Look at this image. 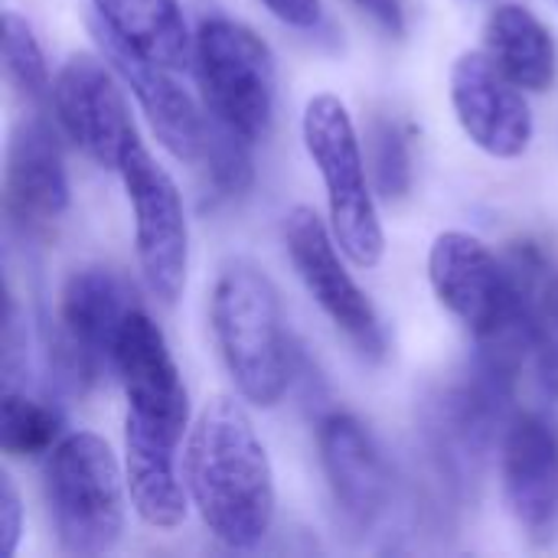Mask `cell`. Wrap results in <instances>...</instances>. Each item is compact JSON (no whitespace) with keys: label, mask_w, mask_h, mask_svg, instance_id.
Wrapping results in <instances>:
<instances>
[{"label":"cell","mask_w":558,"mask_h":558,"mask_svg":"<svg viewBox=\"0 0 558 558\" xmlns=\"http://www.w3.org/2000/svg\"><path fill=\"white\" fill-rule=\"evenodd\" d=\"M186 490L206 530L229 549L258 546L275 523V471L248 412L213 396L190 428Z\"/></svg>","instance_id":"1"},{"label":"cell","mask_w":558,"mask_h":558,"mask_svg":"<svg viewBox=\"0 0 558 558\" xmlns=\"http://www.w3.org/2000/svg\"><path fill=\"white\" fill-rule=\"evenodd\" d=\"M213 333L245 402L271 409L291 383V343L278 291L252 262H229L213 288Z\"/></svg>","instance_id":"2"},{"label":"cell","mask_w":558,"mask_h":558,"mask_svg":"<svg viewBox=\"0 0 558 558\" xmlns=\"http://www.w3.org/2000/svg\"><path fill=\"white\" fill-rule=\"evenodd\" d=\"M46 500L65 556H105L124 533V487L114 451L92 432L62 438L46 464Z\"/></svg>","instance_id":"3"},{"label":"cell","mask_w":558,"mask_h":558,"mask_svg":"<svg viewBox=\"0 0 558 558\" xmlns=\"http://www.w3.org/2000/svg\"><path fill=\"white\" fill-rule=\"evenodd\" d=\"M301 131L304 147L327 186L330 229L343 255L360 268H376L386 252V235L376 199L369 193L356 124L347 105L330 92L314 95L304 108Z\"/></svg>","instance_id":"4"},{"label":"cell","mask_w":558,"mask_h":558,"mask_svg":"<svg viewBox=\"0 0 558 558\" xmlns=\"http://www.w3.org/2000/svg\"><path fill=\"white\" fill-rule=\"evenodd\" d=\"M196 69L213 121L242 134L245 141H262L275 118L278 69L268 43L229 16L203 20L196 33Z\"/></svg>","instance_id":"5"},{"label":"cell","mask_w":558,"mask_h":558,"mask_svg":"<svg viewBox=\"0 0 558 558\" xmlns=\"http://www.w3.org/2000/svg\"><path fill=\"white\" fill-rule=\"evenodd\" d=\"M118 173L134 213V248L147 291L163 304H177L190 271V226L183 196L141 137L124 147Z\"/></svg>","instance_id":"6"},{"label":"cell","mask_w":558,"mask_h":558,"mask_svg":"<svg viewBox=\"0 0 558 558\" xmlns=\"http://www.w3.org/2000/svg\"><path fill=\"white\" fill-rule=\"evenodd\" d=\"M284 242L298 278L317 307L330 317V324L369 360L386 353V337L376 317V307L363 294V288L347 271L337 235L311 206H294L284 222Z\"/></svg>","instance_id":"7"},{"label":"cell","mask_w":558,"mask_h":558,"mask_svg":"<svg viewBox=\"0 0 558 558\" xmlns=\"http://www.w3.org/2000/svg\"><path fill=\"white\" fill-rule=\"evenodd\" d=\"M128 314V291L108 268L88 265L65 278L59 298L62 330L56 337L52 366L69 389L82 392L98 376L101 363H114V343Z\"/></svg>","instance_id":"8"},{"label":"cell","mask_w":558,"mask_h":558,"mask_svg":"<svg viewBox=\"0 0 558 558\" xmlns=\"http://www.w3.org/2000/svg\"><path fill=\"white\" fill-rule=\"evenodd\" d=\"M49 92L62 131L98 167L118 170L121 154L137 131L111 69L92 52H75L62 62Z\"/></svg>","instance_id":"9"},{"label":"cell","mask_w":558,"mask_h":558,"mask_svg":"<svg viewBox=\"0 0 558 558\" xmlns=\"http://www.w3.org/2000/svg\"><path fill=\"white\" fill-rule=\"evenodd\" d=\"M451 105L474 147L497 160H517L533 141V111L523 88L487 56L464 52L451 65Z\"/></svg>","instance_id":"10"},{"label":"cell","mask_w":558,"mask_h":558,"mask_svg":"<svg viewBox=\"0 0 558 558\" xmlns=\"http://www.w3.org/2000/svg\"><path fill=\"white\" fill-rule=\"evenodd\" d=\"M114 366L124 386L128 415L144 418L173 438H183L190 428V396L163 330L141 307H131L121 324Z\"/></svg>","instance_id":"11"},{"label":"cell","mask_w":558,"mask_h":558,"mask_svg":"<svg viewBox=\"0 0 558 558\" xmlns=\"http://www.w3.org/2000/svg\"><path fill=\"white\" fill-rule=\"evenodd\" d=\"M92 36L98 39L105 59L114 65V72L124 78V85L134 92L141 111L147 114L157 141L183 163H196L206 154L209 128L193 105V98L177 85L170 75L173 69L141 56L131 43H124L105 20H88Z\"/></svg>","instance_id":"12"},{"label":"cell","mask_w":558,"mask_h":558,"mask_svg":"<svg viewBox=\"0 0 558 558\" xmlns=\"http://www.w3.org/2000/svg\"><path fill=\"white\" fill-rule=\"evenodd\" d=\"M504 497L513 520L549 536L558 520V418L546 409L520 412L504 435Z\"/></svg>","instance_id":"13"},{"label":"cell","mask_w":558,"mask_h":558,"mask_svg":"<svg viewBox=\"0 0 558 558\" xmlns=\"http://www.w3.org/2000/svg\"><path fill=\"white\" fill-rule=\"evenodd\" d=\"M7 213L23 229L56 222L69 206V177L52 128L39 118L20 121L7 144L3 167Z\"/></svg>","instance_id":"14"},{"label":"cell","mask_w":558,"mask_h":558,"mask_svg":"<svg viewBox=\"0 0 558 558\" xmlns=\"http://www.w3.org/2000/svg\"><path fill=\"white\" fill-rule=\"evenodd\" d=\"M320 464L333 504L356 526H369L389 500V468L373 435L347 412H333L317 428Z\"/></svg>","instance_id":"15"},{"label":"cell","mask_w":558,"mask_h":558,"mask_svg":"<svg viewBox=\"0 0 558 558\" xmlns=\"http://www.w3.org/2000/svg\"><path fill=\"white\" fill-rule=\"evenodd\" d=\"M180 438L128 415L124 418V471L134 513L154 530H177L186 520L190 490L177 474Z\"/></svg>","instance_id":"16"},{"label":"cell","mask_w":558,"mask_h":558,"mask_svg":"<svg viewBox=\"0 0 558 558\" xmlns=\"http://www.w3.org/2000/svg\"><path fill=\"white\" fill-rule=\"evenodd\" d=\"M484 52L523 88L546 92L558 72L549 26L523 3H497L484 23Z\"/></svg>","instance_id":"17"},{"label":"cell","mask_w":558,"mask_h":558,"mask_svg":"<svg viewBox=\"0 0 558 558\" xmlns=\"http://www.w3.org/2000/svg\"><path fill=\"white\" fill-rule=\"evenodd\" d=\"M98 16L141 56L167 65L186 69L196 52V39L186 29L177 0H92Z\"/></svg>","instance_id":"18"},{"label":"cell","mask_w":558,"mask_h":558,"mask_svg":"<svg viewBox=\"0 0 558 558\" xmlns=\"http://www.w3.org/2000/svg\"><path fill=\"white\" fill-rule=\"evenodd\" d=\"M62 432V418L16 392V389H7L3 392V425H0V445H3V454L7 458H39V454H49L56 448V438Z\"/></svg>","instance_id":"19"},{"label":"cell","mask_w":558,"mask_h":558,"mask_svg":"<svg viewBox=\"0 0 558 558\" xmlns=\"http://www.w3.org/2000/svg\"><path fill=\"white\" fill-rule=\"evenodd\" d=\"M3 69L7 78L16 85V92L29 98H43L49 92V69H46L43 46L33 26L26 23V16H20L16 10L3 13Z\"/></svg>","instance_id":"20"},{"label":"cell","mask_w":558,"mask_h":558,"mask_svg":"<svg viewBox=\"0 0 558 558\" xmlns=\"http://www.w3.org/2000/svg\"><path fill=\"white\" fill-rule=\"evenodd\" d=\"M373 177L386 199H402L412 190V150L396 121H373L369 128Z\"/></svg>","instance_id":"21"},{"label":"cell","mask_w":558,"mask_h":558,"mask_svg":"<svg viewBox=\"0 0 558 558\" xmlns=\"http://www.w3.org/2000/svg\"><path fill=\"white\" fill-rule=\"evenodd\" d=\"M252 141H245L242 134L229 131L226 124H213L209 128V141H206V160H209V180L222 196H239L252 186V154H248Z\"/></svg>","instance_id":"22"},{"label":"cell","mask_w":558,"mask_h":558,"mask_svg":"<svg viewBox=\"0 0 558 558\" xmlns=\"http://www.w3.org/2000/svg\"><path fill=\"white\" fill-rule=\"evenodd\" d=\"M0 533H3V553L13 556L16 543L23 536V507H20L16 487L7 474L0 477Z\"/></svg>","instance_id":"23"},{"label":"cell","mask_w":558,"mask_h":558,"mask_svg":"<svg viewBox=\"0 0 558 558\" xmlns=\"http://www.w3.org/2000/svg\"><path fill=\"white\" fill-rule=\"evenodd\" d=\"M281 23L311 29L320 20V0H262Z\"/></svg>","instance_id":"24"},{"label":"cell","mask_w":558,"mask_h":558,"mask_svg":"<svg viewBox=\"0 0 558 558\" xmlns=\"http://www.w3.org/2000/svg\"><path fill=\"white\" fill-rule=\"evenodd\" d=\"M353 3L360 10H366L392 36H402L405 33V7H402V0H353Z\"/></svg>","instance_id":"25"}]
</instances>
